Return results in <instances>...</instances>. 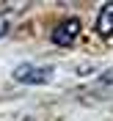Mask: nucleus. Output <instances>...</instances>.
<instances>
[{
	"label": "nucleus",
	"instance_id": "f257e3e1",
	"mask_svg": "<svg viewBox=\"0 0 113 121\" xmlns=\"http://www.w3.org/2000/svg\"><path fill=\"white\" fill-rule=\"evenodd\" d=\"M14 80L22 85H44L53 80V69L50 66H33V63H22L14 69Z\"/></svg>",
	"mask_w": 113,
	"mask_h": 121
},
{
	"label": "nucleus",
	"instance_id": "f03ea898",
	"mask_svg": "<svg viewBox=\"0 0 113 121\" xmlns=\"http://www.w3.org/2000/svg\"><path fill=\"white\" fill-rule=\"evenodd\" d=\"M80 30H83V22H80L77 17H69V19H63V22L53 30V41H55L58 47H69V44L77 39Z\"/></svg>",
	"mask_w": 113,
	"mask_h": 121
},
{
	"label": "nucleus",
	"instance_id": "7ed1b4c3",
	"mask_svg": "<svg viewBox=\"0 0 113 121\" xmlns=\"http://www.w3.org/2000/svg\"><path fill=\"white\" fill-rule=\"evenodd\" d=\"M97 33L99 36H113V3H108V6H102V11H99L97 17Z\"/></svg>",
	"mask_w": 113,
	"mask_h": 121
},
{
	"label": "nucleus",
	"instance_id": "20e7f679",
	"mask_svg": "<svg viewBox=\"0 0 113 121\" xmlns=\"http://www.w3.org/2000/svg\"><path fill=\"white\" fill-rule=\"evenodd\" d=\"M97 85H102V88H113V69H108L105 74L97 80Z\"/></svg>",
	"mask_w": 113,
	"mask_h": 121
},
{
	"label": "nucleus",
	"instance_id": "39448f33",
	"mask_svg": "<svg viewBox=\"0 0 113 121\" xmlns=\"http://www.w3.org/2000/svg\"><path fill=\"white\" fill-rule=\"evenodd\" d=\"M6 30H8V22L3 19V17H0V36H6Z\"/></svg>",
	"mask_w": 113,
	"mask_h": 121
}]
</instances>
